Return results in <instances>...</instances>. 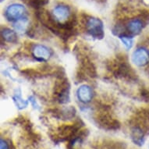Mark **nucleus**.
I'll return each mask as SVG.
<instances>
[{"instance_id":"39448f33","label":"nucleus","mask_w":149,"mask_h":149,"mask_svg":"<svg viewBox=\"0 0 149 149\" xmlns=\"http://www.w3.org/2000/svg\"><path fill=\"white\" fill-rule=\"evenodd\" d=\"M132 62L137 66H144L148 63L149 52L144 48H139L134 52L131 57Z\"/></svg>"},{"instance_id":"2eb2a0df","label":"nucleus","mask_w":149,"mask_h":149,"mask_svg":"<svg viewBox=\"0 0 149 149\" xmlns=\"http://www.w3.org/2000/svg\"><path fill=\"white\" fill-rule=\"evenodd\" d=\"M1 147L0 149H9V143L6 141L3 140V138L1 139V144H0Z\"/></svg>"},{"instance_id":"ddd939ff","label":"nucleus","mask_w":149,"mask_h":149,"mask_svg":"<svg viewBox=\"0 0 149 149\" xmlns=\"http://www.w3.org/2000/svg\"><path fill=\"white\" fill-rule=\"evenodd\" d=\"M105 146L108 149H125L127 148L125 143L117 141H108L105 143Z\"/></svg>"},{"instance_id":"f03ea898","label":"nucleus","mask_w":149,"mask_h":149,"mask_svg":"<svg viewBox=\"0 0 149 149\" xmlns=\"http://www.w3.org/2000/svg\"><path fill=\"white\" fill-rule=\"evenodd\" d=\"M86 28L91 36L96 39H102L105 35L102 21L95 17H90L86 22Z\"/></svg>"},{"instance_id":"0eeeda50","label":"nucleus","mask_w":149,"mask_h":149,"mask_svg":"<svg viewBox=\"0 0 149 149\" xmlns=\"http://www.w3.org/2000/svg\"><path fill=\"white\" fill-rule=\"evenodd\" d=\"M77 98L79 99V101H81V102H90L93 95L92 89L91 88L90 86L86 85V84L81 85L77 89Z\"/></svg>"},{"instance_id":"f257e3e1","label":"nucleus","mask_w":149,"mask_h":149,"mask_svg":"<svg viewBox=\"0 0 149 149\" xmlns=\"http://www.w3.org/2000/svg\"><path fill=\"white\" fill-rule=\"evenodd\" d=\"M54 95L57 102L65 104L70 100V84L66 78L60 77L54 88Z\"/></svg>"},{"instance_id":"9b49d317","label":"nucleus","mask_w":149,"mask_h":149,"mask_svg":"<svg viewBox=\"0 0 149 149\" xmlns=\"http://www.w3.org/2000/svg\"><path fill=\"white\" fill-rule=\"evenodd\" d=\"M22 1H24L25 3H27L32 8L39 10L40 8L46 5L49 0H22Z\"/></svg>"},{"instance_id":"7ed1b4c3","label":"nucleus","mask_w":149,"mask_h":149,"mask_svg":"<svg viewBox=\"0 0 149 149\" xmlns=\"http://www.w3.org/2000/svg\"><path fill=\"white\" fill-rule=\"evenodd\" d=\"M98 126L106 130H117L120 128V123L112 118L107 113L98 114L95 118Z\"/></svg>"},{"instance_id":"1a4fd4ad","label":"nucleus","mask_w":149,"mask_h":149,"mask_svg":"<svg viewBox=\"0 0 149 149\" xmlns=\"http://www.w3.org/2000/svg\"><path fill=\"white\" fill-rule=\"evenodd\" d=\"M127 28L130 34H138L143 29V22L140 19H133L127 24Z\"/></svg>"},{"instance_id":"f3484780","label":"nucleus","mask_w":149,"mask_h":149,"mask_svg":"<svg viewBox=\"0 0 149 149\" xmlns=\"http://www.w3.org/2000/svg\"><path fill=\"white\" fill-rule=\"evenodd\" d=\"M1 1H3V0H1Z\"/></svg>"},{"instance_id":"6e6552de","label":"nucleus","mask_w":149,"mask_h":149,"mask_svg":"<svg viewBox=\"0 0 149 149\" xmlns=\"http://www.w3.org/2000/svg\"><path fill=\"white\" fill-rule=\"evenodd\" d=\"M32 52H33V55L34 56V57H36L37 59H39L41 61L47 60L51 55L49 49L44 45H34L33 49H32Z\"/></svg>"},{"instance_id":"f8f14e48","label":"nucleus","mask_w":149,"mask_h":149,"mask_svg":"<svg viewBox=\"0 0 149 149\" xmlns=\"http://www.w3.org/2000/svg\"><path fill=\"white\" fill-rule=\"evenodd\" d=\"M13 99L15 104L19 109H24L25 108H27V105H28L27 101L23 99L20 94H15V95L13 97Z\"/></svg>"},{"instance_id":"423d86ee","label":"nucleus","mask_w":149,"mask_h":149,"mask_svg":"<svg viewBox=\"0 0 149 149\" xmlns=\"http://www.w3.org/2000/svg\"><path fill=\"white\" fill-rule=\"evenodd\" d=\"M70 15V10L67 6L59 5L54 8L52 16L54 19L59 23L66 22Z\"/></svg>"},{"instance_id":"dca6fc26","label":"nucleus","mask_w":149,"mask_h":149,"mask_svg":"<svg viewBox=\"0 0 149 149\" xmlns=\"http://www.w3.org/2000/svg\"><path fill=\"white\" fill-rule=\"evenodd\" d=\"M9 149H17L16 147L14 146V144L13 143L12 141H9Z\"/></svg>"},{"instance_id":"9d476101","label":"nucleus","mask_w":149,"mask_h":149,"mask_svg":"<svg viewBox=\"0 0 149 149\" xmlns=\"http://www.w3.org/2000/svg\"><path fill=\"white\" fill-rule=\"evenodd\" d=\"M2 37L6 42H10V43H13V42H17V36L16 32L9 29V28H5V29L2 30Z\"/></svg>"},{"instance_id":"4468645a","label":"nucleus","mask_w":149,"mask_h":149,"mask_svg":"<svg viewBox=\"0 0 149 149\" xmlns=\"http://www.w3.org/2000/svg\"><path fill=\"white\" fill-rule=\"evenodd\" d=\"M120 39L122 41L123 44L127 48V49H130L133 46V40L132 38L127 36V35H123V36H120Z\"/></svg>"},{"instance_id":"20e7f679","label":"nucleus","mask_w":149,"mask_h":149,"mask_svg":"<svg viewBox=\"0 0 149 149\" xmlns=\"http://www.w3.org/2000/svg\"><path fill=\"white\" fill-rule=\"evenodd\" d=\"M26 10L24 6L21 4H12L10 6H8L7 9L5 11V17L8 20L13 21V20H18L23 18L24 15Z\"/></svg>"}]
</instances>
